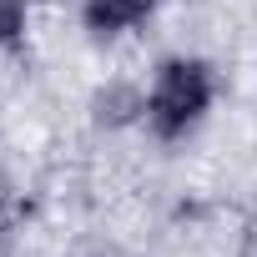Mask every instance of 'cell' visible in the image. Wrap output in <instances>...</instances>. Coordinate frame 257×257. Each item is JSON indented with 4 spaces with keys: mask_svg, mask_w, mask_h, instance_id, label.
I'll return each mask as SVG.
<instances>
[{
    "mask_svg": "<svg viewBox=\"0 0 257 257\" xmlns=\"http://www.w3.org/2000/svg\"><path fill=\"white\" fill-rule=\"evenodd\" d=\"M212 106V66L207 61H187V56H172L162 61L157 81H152V96H147V121L162 142L182 137L187 126L202 121V111Z\"/></svg>",
    "mask_w": 257,
    "mask_h": 257,
    "instance_id": "obj_1",
    "label": "cell"
},
{
    "mask_svg": "<svg viewBox=\"0 0 257 257\" xmlns=\"http://www.w3.org/2000/svg\"><path fill=\"white\" fill-rule=\"evenodd\" d=\"M157 6V0H86V26L96 36H116L126 26L147 21V11Z\"/></svg>",
    "mask_w": 257,
    "mask_h": 257,
    "instance_id": "obj_2",
    "label": "cell"
},
{
    "mask_svg": "<svg viewBox=\"0 0 257 257\" xmlns=\"http://www.w3.org/2000/svg\"><path fill=\"white\" fill-rule=\"evenodd\" d=\"M137 111H147V96L137 91V86H106L101 96H96V121L101 126H126V121H132Z\"/></svg>",
    "mask_w": 257,
    "mask_h": 257,
    "instance_id": "obj_3",
    "label": "cell"
},
{
    "mask_svg": "<svg viewBox=\"0 0 257 257\" xmlns=\"http://www.w3.org/2000/svg\"><path fill=\"white\" fill-rule=\"evenodd\" d=\"M26 31V0H0V46H11Z\"/></svg>",
    "mask_w": 257,
    "mask_h": 257,
    "instance_id": "obj_4",
    "label": "cell"
}]
</instances>
